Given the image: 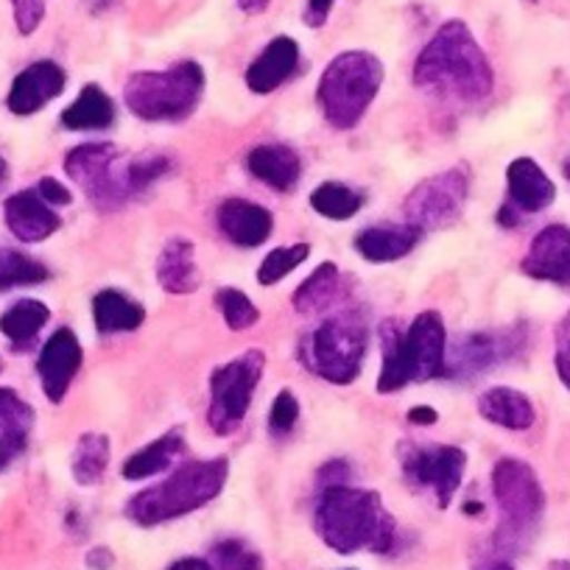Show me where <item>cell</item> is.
Masks as SVG:
<instances>
[{
    "label": "cell",
    "mask_w": 570,
    "mask_h": 570,
    "mask_svg": "<svg viewBox=\"0 0 570 570\" xmlns=\"http://www.w3.org/2000/svg\"><path fill=\"white\" fill-rule=\"evenodd\" d=\"M48 279V268L18 249H0V292L18 285H37Z\"/></svg>",
    "instance_id": "1f68e13d"
},
{
    "label": "cell",
    "mask_w": 570,
    "mask_h": 570,
    "mask_svg": "<svg viewBox=\"0 0 570 570\" xmlns=\"http://www.w3.org/2000/svg\"><path fill=\"white\" fill-rule=\"evenodd\" d=\"M562 174H564V179H568V183H570V160H564V166H562Z\"/></svg>",
    "instance_id": "681fc988"
},
{
    "label": "cell",
    "mask_w": 570,
    "mask_h": 570,
    "mask_svg": "<svg viewBox=\"0 0 570 570\" xmlns=\"http://www.w3.org/2000/svg\"><path fill=\"white\" fill-rule=\"evenodd\" d=\"M168 570H213V568H210V562H205V559L185 557V559H177V562H174Z\"/></svg>",
    "instance_id": "bcb514c9"
},
{
    "label": "cell",
    "mask_w": 570,
    "mask_h": 570,
    "mask_svg": "<svg viewBox=\"0 0 570 570\" xmlns=\"http://www.w3.org/2000/svg\"><path fill=\"white\" fill-rule=\"evenodd\" d=\"M492 495L501 509V534L512 540L529 534L546 509L540 479L531 464L520 459H501L492 468Z\"/></svg>",
    "instance_id": "9c48e42d"
},
{
    "label": "cell",
    "mask_w": 570,
    "mask_h": 570,
    "mask_svg": "<svg viewBox=\"0 0 570 570\" xmlns=\"http://www.w3.org/2000/svg\"><path fill=\"white\" fill-rule=\"evenodd\" d=\"M361 205H364V196L342 183H322L311 194V207L331 222H347L361 210Z\"/></svg>",
    "instance_id": "4dcf8cb0"
},
{
    "label": "cell",
    "mask_w": 570,
    "mask_h": 570,
    "mask_svg": "<svg viewBox=\"0 0 570 570\" xmlns=\"http://www.w3.org/2000/svg\"><path fill=\"white\" fill-rule=\"evenodd\" d=\"M115 120V104L107 92L98 85H85V90L76 96L62 112V126L70 131H92V129H107Z\"/></svg>",
    "instance_id": "83f0119b"
},
{
    "label": "cell",
    "mask_w": 570,
    "mask_h": 570,
    "mask_svg": "<svg viewBox=\"0 0 570 570\" xmlns=\"http://www.w3.org/2000/svg\"><path fill=\"white\" fill-rule=\"evenodd\" d=\"M268 3H272V0H238L240 12H246V14H261V12H266Z\"/></svg>",
    "instance_id": "7dc6e473"
},
{
    "label": "cell",
    "mask_w": 570,
    "mask_h": 570,
    "mask_svg": "<svg viewBox=\"0 0 570 570\" xmlns=\"http://www.w3.org/2000/svg\"><path fill=\"white\" fill-rule=\"evenodd\" d=\"M479 414L492 425H501L507 431H525L534 425L537 411L523 392L509 386H492L479 397Z\"/></svg>",
    "instance_id": "603a6c76"
},
{
    "label": "cell",
    "mask_w": 570,
    "mask_h": 570,
    "mask_svg": "<svg viewBox=\"0 0 570 570\" xmlns=\"http://www.w3.org/2000/svg\"><path fill=\"white\" fill-rule=\"evenodd\" d=\"M46 7L48 0H12V12H14V26L23 37H31L40 23L46 20Z\"/></svg>",
    "instance_id": "f35d334b"
},
{
    "label": "cell",
    "mask_w": 570,
    "mask_h": 570,
    "mask_svg": "<svg viewBox=\"0 0 570 570\" xmlns=\"http://www.w3.org/2000/svg\"><path fill=\"white\" fill-rule=\"evenodd\" d=\"M420 235V229L411 227V224L370 227L355 238V252L370 263H394L414 249Z\"/></svg>",
    "instance_id": "cb8c5ba5"
},
{
    "label": "cell",
    "mask_w": 570,
    "mask_h": 570,
    "mask_svg": "<svg viewBox=\"0 0 570 570\" xmlns=\"http://www.w3.org/2000/svg\"><path fill=\"white\" fill-rule=\"evenodd\" d=\"M308 255H311V244H305V240H299V244H292V246H277V249H272L266 257H263L261 268H257V283L277 285L279 279L288 277L294 268L303 266V263L308 261Z\"/></svg>",
    "instance_id": "836d02e7"
},
{
    "label": "cell",
    "mask_w": 570,
    "mask_h": 570,
    "mask_svg": "<svg viewBox=\"0 0 570 570\" xmlns=\"http://www.w3.org/2000/svg\"><path fill=\"white\" fill-rule=\"evenodd\" d=\"M299 65V46L292 37H274L266 48H263L261 57L249 65L246 70V87L257 96H268L277 87H283L285 81L292 79L294 70Z\"/></svg>",
    "instance_id": "ffe728a7"
},
{
    "label": "cell",
    "mask_w": 570,
    "mask_h": 570,
    "mask_svg": "<svg viewBox=\"0 0 570 570\" xmlns=\"http://www.w3.org/2000/svg\"><path fill=\"white\" fill-rule=\"evenodd\" d=\"M92 320L101 336H115V333H131L146 322V308L137 299L126 297L124 292L104 288L92 297Z\"/></svg>",
    "instance_id": "4316f807"
},
{
    "label": "cell",
    "mask_w": 570,
    "mask_h": 570,
    "mask_svg": "<svg viewBox=\"0 0 570 570\" xmlns=\"http://www.w3.org/2000/svg\"><path fill=\"white\" fill-rule=\"evenodd\" d=\"M185 448H188L185 431L183 428H171V431L163 434L160 440H155L151 445L131 453L124 462V468H120V475H124L126 481H142L151 479V475H160L163 470H168L179 456H183Z\"/></svg>",
    "instance_id": "d4e9b609"
},
{
    "label": "cell",
    "mask_w": 570,
    "mask_h": 570,
    "mask_svg": "<svg viewBox=\"0 0 570 570\" xmlns=\"http://www.w3.org/2000/svg\"><path fill=\"white\" fill-rule=\"evenodd\" d=\"M383 85V62L370 51H344L320 79L316 101L327 124L338 131L358 126Z\"/></svg>",
    "instance_id": "8992f818"
},
{
    "label": "cell",
    "mask_w": 570,
    "mask_h": 570,
    "mask_svg": "<svg viewBox=\"0 0 570 570\" xmlns=\"http://www.w3.org/2000/svg\"><path fill=\"white\" fill-rule=\"evenodd\" d=\"M65 70L59 68L51 59H42V62L29 65L23 73H18V79L12 81V90H9L7 107L14 115H35L40 109H46L53 98H59L65 92Z\"/></svg>",
    "instance_id": "2e32d148"
},
{
    "label": "cell",
    "mask_w": 570,
    "mask_h": 570,
    "mask_svg": "<svg viewBox=\"0 0 570 570\" xmlns=\"http://www.w3.org/2000/svg\"><path fill=\"white\" fill-rule=\"evenodd\" d=\"M31 428H35V409L14 389H0V434L29 442Z\"/></svg>",
    "instance_id": "d6a6232c"
},
{
    "label": "cell",
    "mask_w": 570,
    "mask_h": 570,
    "mask_svg": "<svg viewBox=\"0 0 570 570\" xmlns=\"http://www.w3.org/2000/svg\"><path fill=\"white\" fill-rule=\"evenodd\" d=\"M344 277L338 272V266L333 261H325L320 268H314L308 279L294 292V308L303 316L322 314V311H331L333 305H338L344 299Z\"/></svg>",
    "instance_id": "484cf974"
},
{
    "label": "cell",
    "mask_w": 570,
    "mask_h": 570,
    "mask_svg": "<svg viewBox=\"0 0 570 570\" xmlns=\"http://www.w3.org/2000/svg\"><path fill=\"white\" fill-rule=\"evenodd\" d=\"M507 188L509 199L503 210L498 213V222L503 227H514V224L523 222L520 216L546 210L557 199V185L551 183V177L531 157H518L514 163H509Z\"/></svg>",
    "instance_id": "5bb4252c"
},
{
    "label": "cell",
    "mask_w": 570,
    "mask_h": 570,
    "mask_svg": "<svg viewBox=\"0 0 570 570\" xmlns=\"http://www.w3.org/2000/svg\"><path fill=\"white\" fill-rule=\"evenodd\" d=\"M124 166V151L112 142H85L65 157L68 177L87 190L90 202L101 213L120 210L129 202Z\"/></svg>",
    "instance_id": "30bf717a"
},
{
    "label": "cell",
    "mask_w": 570,
    "mask_h": 570,
    "mask_svg": "<svg viewBox=\"0 0 570 570\" xmlns=\"http://www.w3.org/2000/svg\"><path fill=\"white\" fill-rule=\"evenodd\" d=\"M314 523L325 546L338 553H389L397 542V525L381 495L344 481L322 484Z\"/></svg>",
    "instance_id": "7a4b0ae2"
},
{
    "label": "cell",
    "mask_w": 570,
    "mask_h": 570,
    "mask_svg": "<svg viewBox=\"0 0 570 570\" xmlns=\"http://www.w3.org/2000/svg\"><path fill=\"white\" fill-rule=\"evenodd\" d=\"M263 370H266L263 350H246L244 355L213 370L207 422L218 436L235 434L240 422L246 420V411H249L252 394L261 383Z\"/></svg>",
    "instance_id": "ba28073f"
},
{
    "label": "cell",
    "mask_w": 570,
    "mask_h": 570,
    "mask_svg": "<svg viewBox=\"0 0 570 570\" xmlns=\"http://www.w3.org/2000/svg\"><path fill=\"white\" fill-rule=\"evenodd\" d=\"M213 299H216V308L222 311L229 331H249V327H255L257 322H261V311H257L255 303H252L244 292H238V288H218Z\"/></svg>",
    "instance_id": "8d00e7d4"
},
{
    "label": "cell",
    "mask_w": 570,
    "mask_h": 570,
    "mask_svg": "<svg viewBox=\"0 0 570 570\" xmlns=\"http://www.w3.org/2000/svg\"><path fill=\"white\" fill-rule=\"evenodd\" d=\"M3 218H7L9 233L26 244H42L62 227V218L37 190H20V194L9 196L3 205Z\"/></svg>",
    "instance_id": "ac0fdd59"
},
{
    "label": "cell",
    "mask_w": 570,
    "mask_h": 570,
    "mask_svg": "<svg viewBox=\"0 0 570 570\" xmlns=\"http://www.w3.org/2000/svg\"><path fill=\"white\" fill-rule=\"evenodd\" d=\"M523 272L534 279L570 288V227L551 224L540 229L523 257Z\"/></svg>",
    "instance_id": "e0dca14e"
},
{
    "label": "cell",
    "mask_w": 570,
    "mask_h": 570,
    "mask_svg": "<svg viewBox=\"0 0 570 570\" xmlns=\"http://www.w3.org/2000/svg\"><path fill=\"white\" fill-rule=\"evenodd\" d=\"M299 420V400L292 389H283V392L274 397L272 411H268V431L274 436H285L292 434L294 425Z\"/></svg>",
    "instance_id": "74e56055"
},
{
    "label": "cell",
    "mask_w": 570,
    "mask_h": 570,
    "mask_svg": "<svg viewBox=\"0 0 570 570\" xmlns=\"http://www.w3.org/2000/svg\"><path fill=\"white\" fill-rule=\"evenodd\" d=\"M218 229L233 240L235 246H246V249H255L263 240L272 235L274 218L272 213L263 205H255L249 199H224L216 210Z\"/></svg>",
    "instance_id": "d6986e66"
},
{
    "label": "cell",
    "mask_w": 570,
    "mask_h": 570,
    "mask_svg": "<svg viewBox=\"0 0 570 570\" xmlns=\"http://www.w3.org/2000/svg\"><path fill=\"white\" fill-rule=\"evenodd\" d=\"M115 557L112 551H107V548H92L90 553H87V564L96 570H104V568H112Z\"/></svg>",
    "instance_id": "f6af8a7d"
},
{
    "label": "cell",
    "mask_w": 570,
    "mask_h": 570,
    "mask_svg": "<svg viewBox=\"0 0 570 570\" xmlns=\"http://www.w3.org/2000/svg\"><path fill=\"white\" fill-rule=\"evenodd\" d=\"M397 459L411 490L428 492L440 509L451 507L453 495H456L459 487H462L464 468H468V453H464L462 448H420L414 445V442L405 440L403 445L397 448Z\"/></svg>",
    "instance_id": "8fae6325"
},
{
    "label": "cell",
    "mask_w": 570,
    "mask_h": 570,
    "mask_svg": "<svg viewBox=\"0 0 570 570\" xmlns=\"http://www.w3.org/2000/svg\"><path fill=\"white\" fill-rule=\"evenodd\" d=\"M0 370H3V361H0Z\"/></svg>",
    "instance_id": "f5cc1de1"
},
{
    "label": "cell",
    "mask_w": 570,
    "mask_h": 570,
    "mask_svg": "<svg viewBox=\"0 0 570 570\" xmlns=\"http://www.w3.org/2000/svg\"><path fill=\"white\" fill-rule=\"evenodd\" d=\"M490 570H514V568H509V564H503V562H501V564H492Z\"/></svg>",
    "instance_id": "816d5d0a"
},
{
    "label": "cell",
    "mask_w": 570,
    "mask_h": 570,
    "mask_svg": "<svg viewBox=\"0 0 570 570\" xmlns=\"http://www.w3.org/2000/svg\"><path fill=\"white\" fill-rule=\"evenodd\" d=\"M366 347H370V325L364 314L344 308L322 320L314 331L299 338V364L322 381L347 386L361 375Z\"/></svg>",
    "instance_id": "5b68a950"
},
{
    "label": "cell",
    "mask_w": 570,
    "mask_h": 570,
    "mask_svg": "<svg viewBox=\"0 0 570 570\" xmlns=\"http://www.w3.org/2000/svg\"><path fill=\"white\" fill-rule=\"evenodd\" d=\"M229 462L227 459H205V462H188L174 470L166 481L137 492L126 503V514L137 525H160L177 520L183 514L207 507L213 498L222 495L227 484Z\"/></svg>",
    "instance_id": "277c9868"
},
{
    "label": "cell",
    "mask_w": 570,
    "mask_h": 570,
    "mask_svg": "<svg viewBox=\"0 0 570 570\" xmlns=\"http://www.w3.org/2000/svg\"><path fill=\"white\" fill-rule=\"evenodd\" d=\"M553 342H557V355H553V361H557L559 381L570 389V311L559 320Z\"/></svg>",
    "instance_id": "ab89813d"
},
{
    "label": "cell",
    "mask_w": 570,
    "mask_h": 570,
    "mask_svg": "<svg viewBox=\"0 0 570 570\" xmlns=\"http://www.w3.org/2000/svg\"><path fill=\"white\" fill-rule=\"evenodd\" d=\"M210 568L213 570H266L261 553L238 537H227L218 540L210 548Z\"/></svg>",
    "instance_id": "d590c367"
},
{
    "label": "cell",
    "mask_w": 570,
    "mask_h": 570,
    "mask_svg": "<svg viewBox=\"0 0 570 570\" xmlns=\"http://www.w3.org/2000/svg\"><path fill=\"white\" fill-rule=\"evenodd\" d=\"M548 570H570V562L568 559H553V562L548 564Z\"/></svg>",
    "instance_id": "c3c4849f"
},
{
    "label": "cell",
    "mask_w": 570,
    "mask_h": 570,
    "mask_svg": "<svg viewBox=\"0 0 570 570\" xmlns=\"http://www.w3.org/2000/svg\"><path fill=\"white\" fill-rule=\"evenodd\" d=\"M414 85L440 101L479 104L492 92L495 76L473 31L462 20H451L416 57Z\"/></svg>",
    "instance_id": "6da1fadb"
},
{
    "label": "cell",
    "mask_w": 570,
    "mask_h": 570,
    "mask_svg": "<svg viewBox=\"0 0 570 570\" xmlns=\"http://www.w3.org/2000/svg\"><path fill=\"white\" fill-rule=\"evenodd\" d=\"M37 194H40L48 205H70V202H73V194H70V190L53 177L40 179V185H37Z\"/></svg>",
    "instance_id": "60d3db41"
},
{
    "label": "cell",
    "mask_w": 570,
    "mask_h": 570,
    "mask_svg": "<svg viewBox=\"0 0 570 570\" xmlns=\"http://www.w3.org/2000/svg\"><path fill=\"white\" fill-rule=\"evenodd\" d=\"M23 451H26V442L0 434V470H7Z\"/></svg>",
    "instance_id": "7bdbcfd3"
},
{
    "label": "cell",
    "mask_w": 570,
    "mask_h": 570,
    "mask_svg": "<svg viewBox=\"0 0 570 570\" xmlns=\"http://www.w3.org/2000/svg\"><path fill=\"white\" fill-rule=\"evenodd\" d=\"M470 194L468 166H456L445 174L422 179L405 199V224L416 227L420 233L451 227L462 216Z\"/></svg>",
    "instance_id": "7c38bea8"
},
{
    "label": "cell",
    "mask_w": 570,
    "mask_h": 570,
    "mask_svg": "<svg viewBox=\"0 0 570 570\" xmlns=\"http://www.w3.org/2000/svg\"><path fill=\"white\" fill-rule=\"evenodd\" d=\"M383 350L377 392L392 394L409 383H425L440 377L445 370L448 331L445 320L436 311H425L409 327L397 320H386L377 331Z\"/></svg>",
    "instance_id": "3957f363"
},
{
    "label": "cell",
    "mask_w": 570,
    "mask_h": 570,
    "mask_svg": "<svg viewBox=\"0 0 570 570\" xmlns=\"http://www.w3.org/2000/svg\"><path fill=\"white\" fill-rule=\"evenodd\" d=\"M246 168L255 179H261L268 188L292 190L303 177V160L292 146H279V142H268V146H257L246 157Z\"/></svg>",
    "instance_id": "44dd1931"
},
{
    "label": "cell",
    "mask_w": 570,
    "mask_h": 570,
    "mask_svg": "<svg viewBox=\"0 0 570 570\" xmlns=\"http://www.w3.org/2000/svg\"><path fill=\"white\" fill-rule=\"evenodd\" d=\"M409 420L414 422V425H434V422L440 420V414H436L431 405H416V409L409 411Z\"/></svg>",
    "instance_id": "ee69618b"
},
{
    "label": "cell",
    "mask_w": 570,
    "mask_h": 570,
    "mask_svg": "<svg viewBox=\"0 0 570 570\" xmlns=\"http://www.w3.org/2000/svg\"><path fill=\"white\" fill-rule=\"evenodd\" d=\"M171 171V160L166 155H142L135 157L124 166V179H126V190H129V199H137L142 196L151 185L160 183L166 174Z\"/></svg>",
    "instance_id": "e575fe53"
},
{
    "label": "cell",
    "mask_w": 570,
    "mask_h": 570,
    "mask_svg": "<svg viewBox=\"0 0 570 570\" xmlns=\"http://www.w3.org/2000/svg\"><path fill=\"white\" fill-rule=\"evenodd\" d=\"M81 361H85V353H81V344L73 331L62 327L48 338L40 358H37V375H40L42 392L51 403H62L70 383L79 375Z\"/></svg>",
    "instance_id": "9a60e30c"
},
{
    "label": "cell",
    "mask_w": 570,
    "mask_h": 570,
    "mask_svg": "<svg viewBox=\"0 0 570 570\" xmlns=\"http://www.w3.org/2000/svg\"><path fill=\"white\" fill-rule=\"evenodd\" d=\"M205 70L194 59H183L166 70H140L124 85V101L140 120H185L202 101Z\"/></svg>",
    "instance_id": "52a82bcc"
},
{
    "label": "cell",
    "mask_w": 570,
    "mask_h": 570,
    "mask_svg": "<svg viewBox=\"0 0 570 570\" xmlns=\"http://www.w3.org/2000/svg\"><path fill=\"white\" fill-rule=\"evenodd\" d=\"M523 331H479L459 336L445 353V370L442 375L462 381V377H479L481 372L495 370L523 350Z\"/></svg>",
    "instance_id": "4fadbf2b"
},
{
    "label": "cell",
    "mask_w": 570,
    "mask_h": 570,
    "mask_svg": "<svg viewBox=\"0 0 570 570\" xmlns=\"http://www.w3.org/2000/svg\"><path fill=\"white\" fill-rule=\"evenodd\" d=\"M109 468V436L81 434L73 451V479L76 484L92 487L104 479Z\"/></svg>",
    "instance_id": "f546056e"
},
{
    "label": "cell",
    "mask_w": 570,
    "mask_h": 570,
    "mask_svg": "<svg viewBox=\"0 0 570 570\" xmlns=\"http://www.w3.org/2000/svg\"><path fill=\"white\" fill-rule=\"evenodd\" d=\"M7 177V163H3V157H0V179Z\"/></svg>",
    "instance_id": "f907efd6"
},
{
    "label": "cell",
    "mask_w": 570,
    "mask_h": 570,
    "mask_svg": "<svg viewBox=\"0 0 570 570\" xmlns=\"http://www.w3.org/2000/svg\"><path fill=\"white\" fill-rule=\"evenodd\" d=\"M157 283L168 294H190L199 288L196 246L188 238H171L157 257Z\"/></svg>",
    "instance_id": "7402d4cb"
},
{
    "label": "cell",
    "mask_w": 570,
    "mask_h": 570,
    "mask_svg": "<svg viewBox=\"0 0 570 570\" xmlns=\"http://www.w3.org/2000/svg\"><path fill=\"white\" fill-rule=\"evenodd\" d=\"M333 7H336V0H308V7H305V23L311 29H322L331 18Z\"/></svg>",
    "instance_id": "b9f144b4"
},
{
    "label": "cell",
    "mask_w": 570,
    "mask_h": 570,
    "mask_svg": "<svg viewBox=\"0 0 570 570\" xmlns=\"http://www.w3.org/2000/svg\"><path fill=\"white\" fill-rule=\"evenodd\" d=\"M48 320H51V311H48L46 303H40V299H20L7 314L0 316V333L14 347H23V344L35 342V336L48 325Z\"/></svg>",
    "instance_id": "f1b7e54d"
}]
</instances>
